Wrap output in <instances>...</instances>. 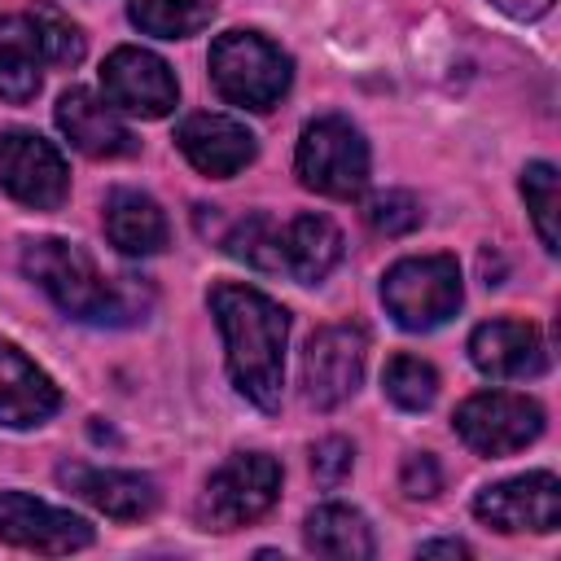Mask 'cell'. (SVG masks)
<instances>
[{
  "label": "cell",
  "instance_id": "1",
  "mask_svg": "<svg viewBox=\"0 0 561 561\" xmlns=\"http://www.w3.org/2000/svg\"><path fill=\"white\" fill-rule=\"evenodd\" d=\"M210 316L224 337V359L232 386L263 412L280 408V377H285V342H289V311L254 285L219 280L210 285Z\"/></svg>",
  "mask_w": 561,
  "mask_h": 561
},
{
  "label": "cell",
  "instance_id": "2",
  "mask_svg": "<svg viewBox=\"0 0 561 561\" xmlns=\"http://www.w3.org/2000/svg\"><path fill=\"white\" fill-rule=\"evenodd\" d=\"M22 272L70 316V320H88V324H105L123 311L118 285L96 267V259L88 250H79L75 241L61 237H39L26 241L22 250Z\"/></svg>",
  "mask_w": 561,
  "mask_h": 561
},
{
  "label": "cell",
  "instance_id": "3",
  "mask_svg": "<svg viewBox=\"0 0 561 561\" xmlns=\"http://www.w3.org/2000/svg\"><path fill=\"white\" fill-rule=\"evenodd\" d=\"M210 79L224 101L245 110H272L294 79V61L259 31H224L210 44Z\"/></svg>",
  "mask_w": 561,
  "mask_h": 561
},
{
  "label": "cell",
  "instance_id": "4",
  "mask_svg": "<svg viewBox=\"0 0 561 561\" xmlns=\"http://www.w3.org/2000/svg\"><path fill=\"white\" fill-rule=\"evenodd\" d=\"M460 298H465V285L451 254L399 259L381 276V302L394 316V324L408 333H430L447 324L460 311Z\"/></svg>",
  "mask_w": 561,
  "mask_h": 561
},
{
  "label": "cell",
  "instance_id": "5",
  "mask_svg": "<svg viewBox=\"0 0 561 561\" xmlns=\"http://www.w3.org/2000/svg\"><path fill=\"white\" fill-rule=\"evenodd\" d=\"M276 500H280V465L267 451H237L210 473L197 517L206 530H237L259 522Z\"/></svg>",
  "mask_w": 561,
  "mask_h": 561
},
{
  "label": "cell",
  "instance_id": "6",
  "mask_svg": "<svg viewBox=\"0 0 561 561\" xmlns=\"http://www.w3.org/2000/svg\"><path fill=\"white\" fill-rule=\"evenodd\" d=\"M298 180L324 197H355L368 184V140L346 118L329 114L302 127L294 153Z\"/></svg>",
  "mask_w": 561,
  "mask_h": 561
},
{
  "label": "cell",
  "instance_id": "7",
  "mask_svg": "<svg viewBox=\"0 0 561 561\" xmlns=\"http://www.w3.org/2000/svg\"><path fill=\"white\" fill-rule=\"evenodd\" d=\"M456 434L465 438L469 451L478 456H513L526 443H535L543 434V408L530 394H513V390H482L469 394L456 416H451Z\"/></svg>",
  "mask_w": 561,
  "mask_h": 561
},
{
  "label": "cell",
  "instance_id": "8",
  "mask_svg": "<svg viewBox=\"0 0 561 561\" xmlns=\"http://www.w3.org/2000/svg\"><path fill=\"white\" fill-rule=\"evenodd\" d=\"M364 359H368V333L359 324H329V329L311 333V342L302 351L307 403L320 412L342 408L364 381Z\"/></svg>",
  "mask_w": 561,
  "mask_h": 561
},
{
  "label": "cell",
  "instance_id": "9",
  "mask_svg": "<svg viewBox=\"0 0 561 561\" xmlns=\"http://www.w3.org/2000/svg\"><path fill=\"white\" fill-rule=\"evenodd\" d=\"M101 92L118 114L131 118H167L180 101V83L171 66L149 48H114L101 66Z\"/></svg>",
  "mask_w": 561,
  "mask_h": 561
},
{
  "label": "cell",
  "instance_id": "10",
  "mask_svg": "<svg viewBox=\"0 0 561 561\" xmlns=\"http://www.w3.org/2000/svg\"><path fill=\"white\" fill-rule=\"evenodd\" d=\"M0 184L31 210H57L70 193V171L53 140L35 131H9L0 136Z\"/></svg>",
  "mask_w": 561,
  "mask_h": 561
},
{
  "label": "cell",
  "instance_id": "11",
  "mask_svg": "<svg viewBox=\"0 0 561 561\" xmlns=\"http://www.w3.org/2000/svg\"><path fill=\"white\" fill-rule=\"evenodd\" d=\"M473 513L513 535V530H557L561 526V482L557 473L539 469V473H522V478H504L495 486H482L473 500Z\"/></svg>",
  "mask_w": 561,
  "mask_h": 561
},
{
  "label": "cell",
  "instance_id": "12",
  "mask_svg": "<svg viewBox=\"0 0 561 561\" xmlns=\"http://www.w3.org/2000/svg\"><path fill=\"white\" fill-rule=\"evenodd\" d=\"M0 543L31 552H79L92 543V526L66 508H53L26 491H0Z\"/></svg>",
  "mask_w": 561,
  "mask_h": 561
},
{
  "label": "cell",
  "instance_id": "13",
  "mask_svg": "<svg viewBox=\"0 0 561 561\" xmlns=\"http://www.w3.org/2000/svg\"><path fill=\"white\" fill-rule=\"evenodd\" d=\"M175 145L210 180H228V175L245 171L259 153L254 131L228 114H188L175 131Z\"/></svg>",
  "mask_w": 561,
  "mask_h": 561
},
{
  "label": "cell",
  "instance_id": "14",
  "mask_svg": "<svg viewBox=\"0 0 561 561\" xmlns=\"http://www.w3.org/2000/svg\"><path fill=\"white\" fill-rule=\"evenodd\" d=\"M469 359L495 381H522L548 368V346L543 333L526 320H486L469 337Z\"/></svg>",
  "mask_w": 561,
  "mask_h": 561
},
{
  "label": "cell",
  "instance_id": "15",
  "mask_svg": "<svg viewBox=\"0 0 561 561\" xmlns=\"http://www.w3.org/2000/svg\"><path fill=\"white\" fill-rule=\"evenodd\" d=\"M57 482L70 486L79 500H88L92 508H101L105 517H118V522H136V517H149L158 508V486L153 478L145 473H131V469H101V465H61L57 469Z\"/></svg>",
  "mask_w": 561,
  "mask_h": 561
},
{
  "label": "cell",
  "instance_id": "16",
  "mask_svg": "<svg viewBox=\"0 0 561 561\" xmlns=\"http://www.w3.org/2000/svg\"><path fill=\"white\" fill-rule=\"evenodd\" d=\"M61 408L57 381L26 359L13 342H0V425L9 430H35Z\"/></svg>",
  "mask_w": 561,
  "mask_h": 561
},
{
  "label": "cell",
  "instance_id": "17",
  "mask_svg": "<svg viewBox=\"0 0 561 561\" xmlns=\"http://www.w3.org/2000/svg\"><path fill=\"white\" fill-rule=\"evenodd\" d=\"M57 127L88 158H127V153H136V136L123 127L118 110L110 101L92 96L88 88L61 92V101H57Z\"/></svg>",
  "mask_w": 561,
  "mask_h": 561
},
{
  "label": "cell",
  "instance_id": "18",
  "mask_svg": "<svg viewBox=\"0 0 561 561\" xmlns=\"http://www.w3.org/2000/svg\"><path fill=\"white\" fill-rule=\"evenodd\" d=\"M105 237L118 254L127 259H149L167 245L171 228H167V215L162 206L149 197V193H136V188H114L105 197Z\"/></svg>",
  "mask_w": 561,
  "mask_h": 561
},
{
  "label": "cell",
  "instance_id": "19",
  "mask_svg": "<svg viewBox=\"0 0 561 561\" xmlns=\"http://www.w3.org/2000/svg\"><path fill=\"white\" fill-rule=\"evenodd\" d=\"M342 259V232L329 215H298L280 228V272L298 285H320Z\"/></svg>",
  "mask_w": 561,
  "mask_h": 561
},
{
  "label": "cell",
  "instance_id": "20",
  "mask_svg": "<svg viewBox=\"0 0 561 561\" xmlns=\"http://www.w3.org/2000/svg\"><path fill=\"white\" fill-rule=\"evenodd\" d=\"M302 539L316 557H337V561H364L377 552L373 543V526L359 508L351 504H320L307 513Z\"/></svg>",
  "mask_w": 561,
  "mask_h": 561
},
{
  "label": "cell",
  "instance_id": "21",
  "mask_svg": "<svg viewBox=\"0 0 561 561\" xmlns=\"http://www.w3.org/2000/svg\"><path fill=\"white\" fill-rule=\"evenodd\" d=\"M39 44L26 18H0V96L22 105L39 92Z\"/></svg>",
  "mask_w": 561,
  "mask_h": 561
},
{
  "label": "cell",
  "instance_id": "22",
  "mask_svg": "<svg viewBox=\"0 0 561 561\" xmlns=\"http://www.w3.org/2000/svg\"><path fill=\"white\" fill-rule=\"evenodd\" d=\"M127 18L145 35L184 39V35H197L202 26H210L215 0H127Z\"/></svg>",
  "mask_w": 561,
  "mask_h": 561
},
{
  "label": "cell",
  "instance_id": "23",
  "mask_svg": "<svg viewBox=\"0 0 561 561\" xmlns=\"http://www.w3.org/2000/svg\"><path fill=\"white\" fill-rule=\"evenodd\" d=\"M381 390L403 412H425L438 399V373L421 355H394L381 373Z\"/></svg>",
  "mask_w": 561,
  "mask_h": 561
},
{
  "label": "cell",
  "instance_id": "24",
  "mask_svg": "<svg viewBox=\"0 0 561 561\" xmlns=\"http://www.w3.org/2000/svg\"><path fill=\"white\" fill-rule=\"evenodd\" d=\"M26 22H31V31H35V44H39L44 61H53V66H75V61H83V31H79L57 4L35 0L31 13H26Z\"/></svg>",
  "mask_w": 561,
  "mask_h": 561
},
{
  "label": "cell",
  "instance_id": "25",
  "mask_svg": "<svg viewBox=\"0 0 561 561\" xmlns=\"http://www.w3.org/2000/svg\"><path fill=\"white\" fill-rule=\"evenodd\" d=\"M224 250L259 272H280V228L267 215H245L228 228Z\"/></svg>",
  "mask_w": 561,
  "mask_h": 561
},
{
  "label": "cell",
  "instance_id": "26",
  "mask_svg": "<svg viewBox=\"0 0 561 561\" xmlns=\"http://www.w3.org/2000/svg\"><path fill=\"white\" fill-rule=\"evenodd\" d=\"M522 197L535 219V232L548 254H557V210H561V188H557V167L552 162H530L522 171Z\"/></svg>",
  "mask_w": 561,
  "mask_h": 561
},
{
  "label": "cell",
  "instance_id": "27",
  "mask_svg": "<svg viewBox=\"0 0 561 561\" xmlns=\"http://www.w3.org/2000/svg\"><path fill=\"white\" fill-rule=\"evenodd\" d=\"M364 219H368V228L381 232V237H408L412 228H421L425 210H421V202H416L408 188H386V193L368 197Z\"/></svg>",
  "mask_w": 561,
  "mask_h": 561
},
{
  "label": "cell",
  "instance_id": "28",
  "mask_svg": "<svg viewBox=\"0 0 561 561\" xmlns=\"http://www.w3.org/2000/svg\"><path fill=\"white\" fill-rule=\"evenodd\" d=\"M351 465H355V451H351L346 438H324V443L311 447V473H316L320 486H342Z\"/></svg>",
  "mask_w": 561,
  "mask_h": 561
},
{
  "label": "cell",
  "instance_id": "29",
  "mask_svg": "<svg viewBox=\"0 0 561 561\" xmlns=\"http://www.w3.org/2000/svg\"><path fill=\"white\" fill-rule=\"evenodd\" d=\"M399 482H403V491H408L412 500H430V495H438L443 473H438V465H434V456H430V451H412V456L403 460Z\"/></svg>",
  "mask_w": 561,
  "mask_h": 561
},
{
  "label": "cell",
  "instance_id": "30",
  "mask_svg": "<svg viewBox=\"0 0 561 561\" xmlns=\"http://www.w3.org/2000/svg\"><path fill=\"white\" fill-rule=\"evenodd\" d=\"M495 9H504L508 18H517V22H535V18H543L548 9H552V0H491Z\"/></svg>",
  "mask_w": 561,
  "mask_h": 561
},
{
  "label": "cell",
  "instance_id": "31",
  "mask_svg": "<svg viewBox=\"0 0 561 561\" xmlns=\"http://www.w3.org/2000/svg\"><path fill=\"white\" fill-rule=\"evenodd\" d=\"M434 552H447V557H469V548L460 539H434V543H421V557H434Z\"/></svg>",
  "mask_w": 561,
  "mask_h": 561
}]
</instances>
